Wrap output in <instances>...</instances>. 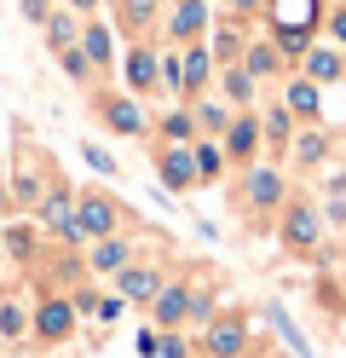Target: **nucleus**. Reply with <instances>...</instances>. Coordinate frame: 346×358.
<instances>
[{
  "mask_svg": "<svg viewBox=\"0 0 346 358\" xmlns=\"http://www.w3.org/2000/svg\"><path fill=\"white\" fill-rule=\"evenodd\" d=\"M133 347H138V358H161V329H156V324H145Z\"/></svg>",
  "mask_w": 346,
  "mask_h": 358,
  "instance_id": "f704fd0d",
  "label": "nucleus"
},
{
  "mask_svg": "<svg viewBox=\"0 0 346 358\" xmlns=\"http://www.w3.org/2000/svg\"><path fill=\"white\" fill-rule=\"evenodd\" d=\"M122 312H127V301H122V295H99V324H115Z\"/></svg>",
  "mask_w": 346,
  "mask_h": 358,
  "instance_id": "4c0bfd02",
  "label": "nucleus"
},
{
  "mask_svg": "<svg viewBox=\"0 0 346 358\" xmlns=\"http://www.w3.org/2000/svg\"><path fill=\"white\" fill-rule=\"evenodd\" d=\"M6 208H12V196H6V185H0V214H6Z\"/></svg>",
  "mask_w": 346,
  "mask_h": 358,
  "instance_id": "a19ab883",
  "label": "nucleus"
},
{
  "mask_svg": "<svg viewBox=\"0 0 346 358\" xmlns=\"http://www.w3.org/2000/svg\"><path fill=\"white\" fill-rule=\"evenodd\" d=\"M323 226H335V231H346V191H323Z\"/></svg>",
  "mask_w": 346,
  "mask_h": 358,
  "instance_id": "7c9ffc66",
  "label": "nucleus"
},
{
  "mask_svg": "<svg viewBox=\"0 0 346 358\" xmlns=\"http://www.w3.org/2000/svg\"><path fill=\"white\" fill-rule=\"evenodd\" d=\"M75 301L69 295H46L41 306H35V335L41 341H69V335H75Z\"/></svg>",
  "mask_w": 346,
  "mask_h": 358,
  "instance_id": "ddd939ff",
  "label": "nucleus"
},
{
  "mask_svg": "<svg viewBox=\"0 0 346 358\" xmlns=\"http://www.w3.org/2000/svg\"><path fill=\"white\" fill-rule=\"evenodd\" d=\"M52 12H58V0H23V17H29V24H46Z\"/></svg>",
  "mask_w": 346,
  "mask_h": 358,
  "instance_id": "58836bf2",
  "label": "nucleus"
},
{
  "mask_svg": "<svg viewBox=\"0 0 346 358\" xmlns=\"http://www.w3.org/2000/svg\"><path fill=\"white\" fill-rule=\"evenodd\" d=\"M214 87H219V99L237 110V116H243V110H260V81H254L243 64H225V70L214 76Z\"/></svg>",
  "mask_w": 346,
  "mask_h": 358,
  "instance_id": "aec40b11",
  "label": "nucleus"
},
{
  "mask_svg": "<svg viewBox=\"0 0 346 358\" xmlns=\"http://www.w3.org/2000/svg\"><path fill=\"white\" fill-rule=\"evenodd\" d=\"M260 133H266V156L277 162V156H289V145H294L300 122L289 116V104L277 99V104H260Z\"/></svg>",
  "mask_w": 346,
  "mask_h": 358,
  "instance_id": "f3484780",
  "label": "nucleus"
},
{
  "mask_svg": "<svg viewBox=\"0 0 346 358\" xmlns=\"http://www.w3.org/2000/svg\"><path fill=\"white\" fill-rule=\"evenodd\" d=\"M127 220H133V214L115 203V196H104V191H75V226L87 231V243H99V237H122Z\"/></svg>",
  "mask_w": 346,
  "mask_h": 358,
  "instance_id": "20e7f679",
  "label": "nucleus"
},
{
  "mask_svg": "<svg viewBox=\"0 0 346 358\" xmlns=\"http://www.w3.org/2000/svg\"><path fill=\"white\" fill-rule=\"evenodd\" d=\"M156 173H161V185H168V196L196 191V156H191V145H156Z\"/></svg>",
  "mask_w": 346,
  "mask_h": 358,
  "instance_id": "9d476101",
  "label": "nucleus"
},
{
  "mask_svg": "<svg viewBox=\"0 0 346 358\" xmlns=\"http://www.w3.org/2000/svg\"><path fill=\"white\" fill-rule=\"evenodd\" d=\"M41 29H46V47H52V52H64V47H81V17L69 12V6H64V12H52Z\"/></svg>",
  "mask_w": 346,
  "mask_h": 358,
  "instance_id": "bb28decb",
  "label": "nucleus"
},
{
  "mask_svg": "<svg viewBox=\"0 0 346 358\" xmlns=\"http://www.w3.org/2000/svg\"><path fill=\"white\" fill-rule=\"evenodd\" d=\"M271 358H289V352H271Z\"/></svg>",
  "mask_w": 346,
  "mask_h": 358,
  "instance_id": "79ce46f5",
  "label": "nucleus"
},
{
  "mask_svg": "<svg viewBox=\"0 0 346 358\" xmlns=\"http://www.w3.org/2000/svg\"><path fill=\"white\" fill-rule=\"evenodd\" d=\"M92 110H99V122L115 133V139H145L150 133V116H145V104H138L133 93H104Z\"/></svg>",
  "mask_w": 346,
  "mask_h": 358,
  "instance_id": "6e6552de",
  "label": "nucleus"
},
{
  "mask_svg": "<svg viewBox=\"0 0 346 358\" xmlns=\"http://www.w3.org/2000/svg\"><path fill=\"white\" fill-rule=\"evenodd\" d=\"M52 58H58V70H64L69 81H81V87H87L92 76H99V70L87 64V52H81V47H64V52H52Z\"/></svg>",
  "mask_w": 346,
  "mask_h": 358,
  "instance_id": "c85d7f7f",
  "label": "nucleus"
},
{
  "mask_svg": "<svg viewBox=\"0 0 346 358\" xmlns=\"http://www.w3.org/2000/svg\"><path fill=\"white\" fill-rule=\"evenodd\" d=\"M243 70L266 87V81H277V76H289V58L277 52V41H271V35H254V41H248V52H243Z\"/></svg>",
  "mask_w": 346,
  "mask_h": 358,
  "instance_id": "4be33fe9",
  "label": "nucleus"
},
{
  "mask_svg": "<svg viewBox=\"0 0 346 358\" xmlns=\"http://www.w3.org/2000/svg\"><path fill=\"white\" fill-rule=\"evenodd\" d=\"M219 17H237V24H254V17H266V0H225Z\"/></svg>",
  "mask_w": 346,
  "mask_h": 358,
  "instance_id": "72a5a7b5",
  "label": "nucleus"
},
{
  "mask_svg": "<svg viewBox=\"0 0 346 358\" xmlns=\"http://www.w3.org/2000/svg\"><path fill=\"white\" fill-rule=\"evenodd\" d=\"M191 156H196V185H219V173L231 168L219 139H196V145H191Z\"/></svg>",
  "mask_w": 346,
  "mask_h": 358,
  "instance_id": "a878e982",
  "label": "nucleus"
},
{
  "mask_svg": "<svg viewBox=\"0 0 346 358\" xmlns=\"http://www.w3.org/2000/svg\"><path fill=\"white\" fill-rule=\"evenodd\" d=\"M110 283H115V295H122V301H133V306H150V301L161 295V283H168V278H161L156 266H145V260H133L127 272H122V278H110Z\"/></svg>",
  "mask_w": 346,
  "mask_h": 358,
  "instance_id": "a211bd4d",
  "label": "nucleus"
},
{
  "mask_svg": "<svg viewBox=\"0 0 346 358\" xmlns=\"http://www.w3.org/2000/svg\"><path fill=\"white\" fill-rule=\"evenodd\" d=\"M289 173H283V162H271V156H260L254 168H243V191H237V208H248V220L254 226H266L271 214H283V203H289Z\"/></svg>",
  "mask_w": 346,
  "mask_h": 358,
  "instance_id": "f03ea898",
  "label": "nucleus"
},
{
  "mask_svg": "<svg viewBox=\"0 0 346 358\" xmlns=\"http://www.w3.org/2000/svg\"><path fill=\"white\" fill-rule=\"evenodd\" d=\"M202 358H243L248 352V318L243 312H214L202 324Z\"/></svg>",
  "mask_w": 346,
  "mask_h": 358,
  "instance_id": "39448f33",
  "label": "nucleus"
},
{
  "mask_svg": "<svg viewBox=\"0 0 346 358\" xmlns=\"http://www.w3.org/2000/svg\"><path fill=\"white\" fill-rule=\"evenodd\" d=\"M191 295H196V283H185V278L161 283V295L150 301V318H156V329H179V324H191Z\"/></svg>",
  "mask_w": 346,
  "mask_h": 358,
  "instance_id": "f8f14e48",
  "label": "nucleus"
},
{
  "mask_svg": "<svg viewBox=\"0 0 346 358\" xmlns=\"http://www.w3.org/2000/svg\"><path fill=\"white\" fill-rule=\"evenodd\" d=\"M46 191H52V185H46V179L35 173V168H17L12 173V203H23V208H41V196Z\"/></svg>",
  "mask_w": 346,
  "mask_h": 358,
  "instance_id": "cd10ccee",
  "label": "nucleus"
},
{
  "mask_svg": "<svg viewBox=\"0 0 346 358\" xmlns=\"http://www.w3.org/2000/svg\"><path fill=\"white\" fill-rule=\"evenodd\" d=\"M0 243L12 249V260H29V255H35V231H29V226H6V237H0Z\"/></svg>",
  "mask_w": 346,
  "mask_h": 358,
  "instance_id": "2f4dec72",
  "label": "nucleus"
},
{
  "mask_svg": "<svg viewBox=\"0 0 346 358\" xmlns=\"http://www.w3.org/2000/svg\"><path fill=\"white\" fill-rule=\"evenodd\" d=\"M283 104L300 127H317L323 122V87H312L306 76H283Z\"/></svg>",
  "mask_w": 346,
  "mask_h": 358,
  "instance_id": "2eb2a0df",
  "label": "nucleus"
},
{
  "mask_svg": "<svg viewBox=\"0 0 346 358\" xmlns=\"http://www.w3.org/2000/svg\"><path fill=\"white\" fill-rule=\"evenodd\" d=\"M133 260H138V237H99V243H87V272L92 278H122Z\"/></svg>",
  "mask_w": 346,
  "mask_h": 358,
  "instance_id": "1a4fd4ad",
  "label": "nucleus"
},
{
  "mask_svg": "<svg viewBox=\"0 0 346 358\" xmlns=\"http://www.w3.org/2000/svg\"><path fill=\"white\" fill-rule=\"evenodd\" d=\"M64 6H69V12H81V17H92V12L104 6V0H64Z\"/></svg>",
  "mask_w": 346,
  "mask_h": 358,
  "instance_id": "ea45409f",
  "label": "nucleus"
},
{
  "mask_svg": "<svg viewBox=\"0 0 346 358\" xmlns=\"http://www.w3.org/2000/svg\"><path fill=\"white\" fill-rule=\"evenodd\" d=\"M161 358H191V341L179 329H161Z\"/></svg>",
  "mask_w": 346,
  "mask_h": 358,
  "instance_id": "c9c22d12",
  "label": "nucleus"
},
{
  "mask_svg": "<svg viewBox=\"0 0 346 358\" xmlns=\"http://www.w3.org/2000/svg\"><path fill=\"white\" fill-rule=\"evenodd\" d=\"M225 162L231 168H254L266 156V133H260V110H243V116H231V127H225Z\"/></svg>",
  "mask_w": 346,
  "mask_h": 358,
  "instance_id": "0eeeda50",
  "label": "nucleus"
},
{
  "mask_svg": "<svg viewBox=\"0 0 346 358\" xmlns=\"http://www.w3.org/2000/svg\"><path fill=\"white\" fill-rule=\"evenodd\" d=\"M161 24V0H115V29L133 47H150V29Z\"/></svg>",
  "mask_w": 346,
  "mask_h": 358,
  "instance_id": "9b49d317",
  "label": "nucleus"
},
{
  "mask_svg": "<svg viewBox=\"0 0 346 358\" xmlns=\"http://www.w3.org/2000/svg\"><path fill=\"white\" fill-rule=\"evenodd\" d=\"M156 133H161V145H196V110H191V104L161 110V116H156Z\"/></svg>",
  "mask_w": 346,
  "mask_h": 358,
  "instance_id": "b1692460",
  "label": "nucleus"
},
{
  "mask_svg": "<svg viewBox=\"0 0 346 358\" xmlns=\"http://www.w3.org/2000/svg\"><path fill=\"white\" fill-rule=\"evenodd\" d=\"M208 29H214V6H208V0H173V6L161 12V35H168L173 47L208 41Z\"/></svg>",
  "mask_w": 346,
  "mask_h": 358,
  "instance_id": "423d86ee",
  "label": "nucleus"
},
{
  "mask_svg": "<svg viewBox=\"0 0 346 358\" xmlns=\"http://www.w3.org/2000/svg\"><path fill=\"white\" fill-rule=\"evenodd\" d=\"M35 324H29V312H23V306H0V335H6V341H23V335H29Z\"/></svg>",
  "mask_w": 346,
  "mask_h": 358,
  "instance_id": "c756f323",
  "label": "nucleus"
},
{
  "mask_svg": "<svg viewBox=\"0 0 346 358\" xmlns=\"http://www.w3.org/2000/svg\"><path fill=\"white\" fill-rule=\"evenodd\" d=\"M300 76H306L312 87H340V81H346V52L329 47V41H323V47L312 41L306 58H300Z\"/></svg>",
  "mask_w": 346,
  "mask_h": 358,
  "instance_id": "4468645a",
  "label": "nucleus"
},
{
  "mask_svg": "<svg viewBox=\"0 0 346 358\" xmlns=\"http://www.w3.org/2000/svg\"><path fill=\"white\" fill-rule=\"evenodd\" d=\"M323 208L312 203V196H289L283 203V214H277V243H283L289 255H300V260H317V249H323Z\"/></svg>",
  "mask_w": 346,
  "mask_h": 358,
  "instance_id": "7ed1b4c3",
  "label": "nucleus"
},
{
  "mask_svg": "<svg viewBox=\"0 0 346 358\" xmlns=\"http://www.w3.org/2000/svg\"><path fill=\"white\" fill-rule=\"evenodd\" d=\"M323 12H329L323 0H266V29H271L277 52H283L289 64L306 58V47L323 29Z\"/></svg>",
  "mask_w": 346,
  "mask_h": 358,
  "instance_id": "f257e3e1",
  "label": "nucleus"
},
{
  "mask_svg": "<svg viewBox=\"0 0 346 358\" xmlns=\"http://www.w3.org/2000/svg\"><path fill=\"white\" fill-rule=\"evenodd\" d=\"M81 52H87V64H92L99 76L122 64V58H115V29L104 24V17H87V24H81Z\"/></svg>",
  "mask_w": 346,
  "mask_h": 358,
  "instance_id": "5701e85b",
  "label": "nucleus"
},
{
  "mask_svg": "<svg viewBox=\"0 0 346 358\" xmlns=\"http://www.w3.org/2000/svg\"><path fill=\"white\" fill-rule=\"evenodd\" d=\"M208 52H214L219 70H225V64H243V52H248V24H237V17H214V29H208Z\"/></svg>",
  "mask_w": 346,
  "mask_h": 358,
  "instance_id": "6ab92c4d",
  "label": "nucleus"
},
{
  "mask_svg": "<svg viewBox=\"0 0 346 358\" xmlns=\"http://www.w3.org/2000/svg\"><path fill=\"white\" fill-rule=\"evenodd\" d=\"M122 76H127V93H133V99H150L156 87H161V58H156L150 47H127Z\"/></svg>",
  "mask_w": 346,
  "mask_h": 358,
  "instance_id": "dca6fc26",
  "label": "nucleus"
},
{
  "mask_svg": "<svg viewBox=\"0 0 346 358\" xmlns=\"http://www.w3.org/2000/svg\"><path fill=\"white\" fill-rule=\"evenodd\" d=\"M81 150H87V162L99 168L104 179H115V156H110V150H99V145H81Z\"/></svg>",
  "mask_w": 346,
  "mask_h": 358,
  "instance_id": "e433bc0d",
  "label": "nucleus"
},
{
  "mask_svg": "<svg viewBox=\"0 0 346 358\" xmlns=\"http://www.w3.org/2000/svg\"><path fill=\"white\" fill-rule=\"evenodd\" d=\"M340 6H346V0H340Z\"/></svg>",
  "mask_w": 346,
  "mask_h": 358,
  "instance_id": "37998d69",
  "label": "nucleus"
},
{
  "mask_svg": "<svg viewBox=\"0 0 346 358\" xmlns=\"http://www.w3.org/2000/svg\"><path fill=\"white\" fill-rule=\"evenodd\" d=\"M329 150H335V133H329V122H317V127H300L294 133L289 162L294 168H323V162H329Z\"/></svg>",
  "mask_w": 346,
  "mask_h": 358,
  "instance_id": "412c9836",
  "label": "nucleus"
},
{
  "mask_svg": "<svg viewBox=\"0 0 346 358\" xmlns=\"http://www.w3.org/2000/svg\"><path fill=\"white\" fill-rule=\"evenodd\" d=\"M323 35H329V47L346 52V6H329V12H323Z\"/></svg>",
  "mask_w": 346,
  "mask_h": 358,
  "instance_id": "473e14b6",
  "label": "nucleus"
},
{
  "mask_svg": "<svg viewBox=\"0 0 346 358\" xmlns=\"http://www.w3.org/2000/svg\"><path fill=\"white\" fill-rule=\"evenodd\" d=\"M191 110H196V139H225L231 116H237V110H231L225 99H208V93H202V99H196Z\"/></svg>",
  "mask_w": 346,
  "mask_h": 358,
  "instance_id": "393cba45",
  "label": "nucleus"
}]
</instances>
